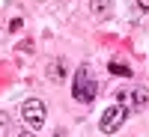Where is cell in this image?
Instances as JSON below:
<instances>
[{"label":"cell","mask_w":149,"mask_h":137,"mask_svg":"<svg viewBox=\"0 0 149 137\" xmlns=\"http://www.w3.org/2000/svg\"><path fill=\"white\" fill-rule=\"evenodd\" d=\"M125 119H128V107L125 104H110L104 113H102V119H98V128H102L104 134H113V131H119L122 125H125Z\"/></svg>","instance_id":"cell-3"},{"label":"cell","mask_w":149,"mask_h":137,"mask_svg":"<svg viewBox=\"0 0 149 137\" xmlns=\"http://www.w3.org/2000/svg\"><path fill=\"white\" fill-rule=\"evenodd\" d=\"M110 72L119 74V78H131V69H128L125 63H116V60H110Z\"/></svg>","instance_id":"cell-7"},{"label":"cell","mask_w":149,"mask_h":137,"mask_svg":"<svg viewBox=\"0 0 149 137\" xmlns=\"http://www.w3.org/2000/svg\"><path fill=\"white\" fill-rule=\"evenodd\" d=\"M21 119L27 122L33 131H39V128L45 125V119H48V107H45V102H42V98H27V102L21 104Z\"/></svg>","instance_id":"cell-2"},{"label":"cell","mask_w":149,"mask_h":137,"mask_svg":"<svg viewBox=\"0 0 149 137\" xmlns=\"http://www.w3.org/2000/svg\"><path fill=\"white\" fill-rule=\"evenodd\" d=\"M48 78H51V81H63L66 78V63H63V60H57V63L48 66Z\"/></svg>","instance_id":"cell-5"},{"label":"cell","mask_w":149,"mask_h":137,"mask_svg":"<svg viewBox=\"0 0 149 137\" xmlns=\"http://www.w3.org/2000/svg\"><path fill=\"white\" fill-rule=\"evenodd\" d=\"M93 12H95V18H107L110 15V3L107 0H93Z\"/></svg>","instance_id":"cell-6"},{"label":"cell","mask_w":149,"mask_h":137,"mask_svg":"<svg viewBox=\"0 0 149 137\" xmlns=\"http://www.w3.org/2000/svg\"><path fill=\"white\" fill-rule=\"evenodd\" d=\"M116 102L125 104L128 110H143L149 104V92L143 90V86H131V90H119L116 92Z\"/></svg>","instance_id":"cell-4"},{"label":"cell","mask_w":149,"mask_h":137,"mask_svg":"<svg viewBox=\"0 0 149 137\" xmlns=\"http://www.w3.org/2000/svg\"><path fill=\"white\" fill-rule=\"evenodd\" d=\"M3 125H6V119H3V113H0V131H3Z\"/></svg>","instance_id":"cell-10"},{"label":"cell","mask_w":149,"mask_h":137,"mask_svg":"<svg viewBox=\"0 0 149 137\" xmlns=\"http://www.w3.org/2000/svg\"><path fill=\"white\" fill-rule=\"evenodd\" d=\"M95 78H93V72L90 66H81L78 72H74V83H72V95H74V102H81V104H93L95 102Z\"/></svg>","instance_id":"cell-1"},{"label":"cell","mask_w":149,"mask_h":137,"mask_svg":"<svg viewBox=\"0 0 149 137\" xmlns=\"http://www.w3.org/2000/svg\"><path fill=\"white\" fill-rule=\"evenodd\" d=\"M18 137H36V134H33V131H21Z\"/></svg>","instance_id":"cell-9"},{"label":"cell","mask_w":149,"mask_h":137,"mask_svg":"<svg viewBox=\"0 0 149 137\" xmlns=\"http://www.w3.org/2000/svg\"><path fill=\"white\" fill-rule=\"evenodd\" d=\"M137 6H140L143 12H149V0H137Z\"/></svg>","instance_id":"cell-8"}]
</instances>
